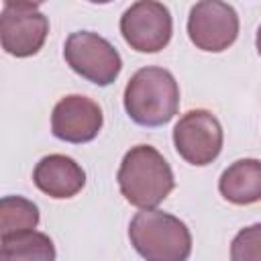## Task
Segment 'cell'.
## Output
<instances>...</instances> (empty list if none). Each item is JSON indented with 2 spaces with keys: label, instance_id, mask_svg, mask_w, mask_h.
<instances>
[{
  "label": "cell",
  "instance_id": "obj_14",
  "mask_svg": "<svg viewBox=\"0 0 261 261\" xmlns=\"http://www.w3.org/2000/svg\"><path fill=\"white\" fill-rule=\"evenodd\" d=\"M230 261H261V222L237 232L230 243Z\"/></svg>",
  "mask_w": 261,
  "mask_h": 261
},
{
  "label": "cell",
  "instance_id": "obj_7",
  "mask_svg": "<svg viewBox=\"0 0 261 261\" xmlns=\"http://www.w3.org/2000/svg\"><path fill=\"white\" fill-rule=\"evenodd\" d=\"M120 33L130 49L139 53H157L167 47L173 22L165 4L155 0L135 2L120 16Z\"/></svg>",
  "mask_w": 261,
  "mask_h": 261
},
{
  "label": "cell",
  "instance_id": "obj_4",
  "mask_svg": "<svg viewBox=\"0 0 261 261\" xmlns=\"http://www.w3.org/2000/svg\"><path fill=\"white\" fill-rule=\"evenodd\" d=\"M63 57L77 75L96 86H110L122 69L118 51L104 37L90 31L71 33L65 41Z\"/></svg>",
  "mask_w": 261,
  "mask_h": 261
},
{
  "label": "cell",
  "instance_id": "obj_5",
  "mask_svg": "<svg viewBox=\"0 0 261 261\" xmlns=\"http://www.w3.org/2000/svg\"><path fill=\"white\" fill-rule=\"evenodd\" d=\"M49 35V20L37 2H4L0 14L2 49L14 57H31L41 51Z\"/></svg>",
  "mask_w": 261,
  "mask_h": 261
},
{
  "label": "cell",
  "instance_id": "obj_3",
  "mask_svg": "<svg viewBox=\"0 0 261 261\" xmlns=\"http://www.w3.org/2000/svg\"><path fill=\"white\" fill-rule=\"evenodd\" d=\"M135 251L147 261H188L192 234L173 214L163 210H141L128 224Z\"/></svg>",
  "mask_w": 261,
  "mask_h": 261
},
{
  "label": "cell",
  "instance_id": "obj_13",
  "mask_svg": "<svg viewBox=\"0 0 261 261\" xmlns=\"http://www.w3.org/2000/svg\"><path fill=\"white\" fill-rule=\"evenodd\" d=\"M39 224V208L22 196H4L0 200V237L35 230Z\"/></svg>",
  "mask_w": 261,
  "mask_h": 261
},
{
  "label": "cell",
  "instance_id": "obj_10",
  "mask_svg": "<svg viewBox=\"0 0 261 261\" xmlns=\"http://www.w3.org/2000/svg\"><path fill=\"white\" fill-rule=\"evenodd\" d=\"M33 181L43 194L55 200H65L73 198L86 186V173L75 159L55 153L43 157L35 165Z\"/></svg>",
  "mask_w": 261,
  "mask_h": 261
},
{
  "label": "cell",
  "instance_id": "obj_9",
  "mask_svg": "<svg viewBox=\"0 0 261 261\" xmlns=\"http://www.w3.org/2000/svg\"><path fill=\"white\" fill-rule=\"evenodd\" d=\"M104 116L102 108L88 96L71 94L61 98L51 114V130L65 143H88L98 137Z\"/></svg>",
  "mask_w": 261,
  "mask_h": 261
},
{
  "label": "cell",
  "instance_id": "obj_15",
  "mask_svg": "<svg viewBox=\"0 0 261 261\" xmlns=\"http://www.w3.org/2000/svg\"><path fill=\"white\" fill-rule=\"evenodd\" d=\"M255 47H257V51H259V55H261V27L257 29V37H255Z\"/></svg>",
  "mask_w": 261,
  "mask_h": 261
},
{
  "label": "cell",
  "instance_id": "obj_1",
  "mask_svg": "<svg viewBox=\"0 0 261 261\" xmlns=\"http://www.w3.org/2000/svg\"><path fill=\"white\" fill-rule=\"evenodd\" d=\"M116 179L124 200L141 210H153L175 186L169 163L151 145L130 147L122 157Z\"/></svg>",
  "mask_w": 261,
  "mask_h": 261
},
{
  "label": "cell",
  "instance_id": "obj_2",
  "mask_svg": "<svg viewBox=\"0 0 261 261\" xmlns=\"http://www.w3.org/2000/svg\"><path fill=\"white\" fill-rule=\"evenodd\" d=\"M177 82L163 67H141L124 88V110L141 126L167 124L177 114Z\"/></svg>",
  "mask_w": 261,
  "mask_h": 261
},
{
  "label": "cell",
  "instance_id": "obj_8",
  "mask_svg": "<svg viewBox=\"0 0 261 261\" xmlns=\"http://www.w3.org/2000/svg\"><path fill=\"white\" fill-rule=\"evenodd\" d=\"M188 37L202 51L220 53L228 49L239 37L237 10L220 0L196 2L188 16Z\"/></svg>",
  "mask_w": 261,
  "mask_h": 261
},
{
  "label": "cell",
  "instance_id": "obj_6",
  "mask_svg": "<svg viewBox=\"0 0 261 261\" xmlns=\"http://www.w3.org/2000/svg\"><path fill=\"white\" fill-rule=\"evenodd\" d=\"M222 126L218 118L204 108L186 112L173 126V145L177 155L192 165H208L222 151Z\"/></svg>",
  "mask_w": 261,
  "mask_h": 261
},
{
  "label": "cell",
  "instance_id": "obj_12",
  "mask_svg": "<svg viewBox=\"0 0 261 261\" xmlns=\"http://www.w3.org/2000/svg\"><path fill=\"white\" fill-rule=\"evenodd\" d=\"M0 261H55V247L39 230L0 237Z\"/></svg>",
  "mask_w": 261,
  "mask_h": 261
},
{
  "label": "cell",
  "instance_id": "obj_11",
  "mask_svg": "<svg viewBox=\"0 0 261 261\" xmlns=\"http://www.w3.org/2000/svg\"><path fill=\"white\" fill-rule=\"evenodd\" d=\"M220 196L237 206L255 204L261 200V161L239 159L230 163L218 179Z\"/></svg>",
  "mask_w": 261,
  "mask_h": 261
}]
</instances>
